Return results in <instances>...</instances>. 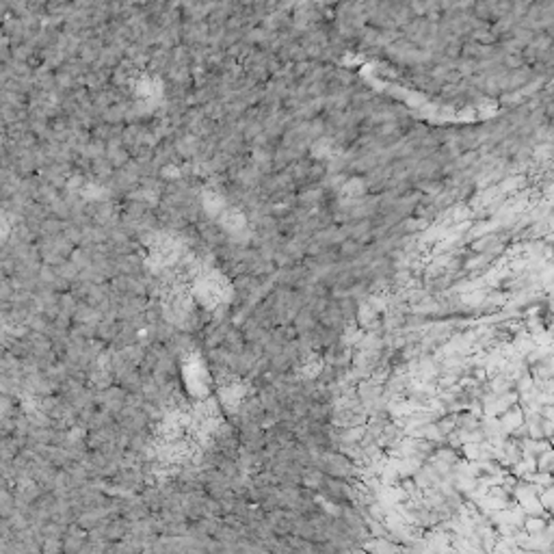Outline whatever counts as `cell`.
<instances>
[{"mask_svg":"<svg viewBox=\"0 0 554 554\" xmlns=\"http://www.w3.org/2000/svg\"><path fill=\"white\" fill-rule=\"evenodd\" d=\"M223 223L228 230H240L245 223V217L236 208H230V210H223Z\"/></svg>","mask_w":554,"mask_h":554,"instance_id":"cell-1","label":"cell"},{"mask_svg":"<svg viewBox=\"0 0 554 554\" xmlns=\"http://www.w3.org/2000/svg\"><path fill=\"white\" fill-rule=\"evenodd\" d=\"M206 206H208V210L210 213H217V210H221V206H223V199L219 197L217 193H206Z\"/></svg>","mask_w":554,"mask_h":554,"instance_id":"cell-2","label":"cell"}]
</instances>
